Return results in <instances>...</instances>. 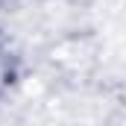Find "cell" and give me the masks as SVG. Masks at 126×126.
<instances>
[{"instance_id": "obj_1", "label": "cell", "mask_w": 126, "mask_h": 126, "mask_svg": "<svg viewBox=\"0 0 126 126\" xmlns=\"http://www.w3.org/2000/svg\"><path fill=\"white\" fill-rule=\"evenodd\" d=\"M3 79L6 76H3V56H0V85H3Z\"/></svg>"}]
</instances>
